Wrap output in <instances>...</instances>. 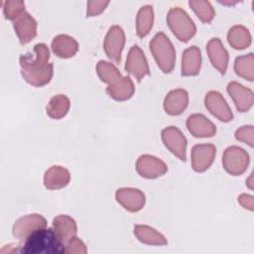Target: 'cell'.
Segmentation results:
<instances>
[{
	"label": "cell",
	"instance_id": "83f0119b",
	"mask_svg": "<svg viewBox=\"0 0 254 254\" xmlns=\"http://www.w3.org/2000/svg\"><path fill=\"white\" fill-rule=\"evenodd\" d=\"M70 107V101L64 94H57L51 98L47 105V114L53 119L64 117Z\"/></svg>",
	"mask_w": 254,
	"mask_h": 254
},
{
	"label": "cell",
	"instance_id": "ac0fdd59",
	"mask_svg": "<svg viewBox=\"0 0 254 254\" xmlns=\"http://www.w3.org/2000/svg\"><path fill=\"white\" fill-rule=\"evenodd\" d=\"M50 59L49 48L45 44H37L34 47V55L27 54L20 57L21 69L38 68L46 65Z\"/></svg>",
	"mask_w": 254,
	"mask_h": 254
},
{
	"label": "cell",
	"instance_id": "7402d4cb",
	"mask_svg": "<svg viewBox=\"0 0 254 254\" xmlns=\"http://www.w3.org/2000/svg\"><path fill=\"white\" fill-rule=\"evenodd\" d=\"M53 229L59 238L63 241V243L65 244L76 235L77 226L73 218L65 214H61L54 218Z\"/></svg>",
	"mask_w": 254,
	"mask_h": 254
},
{
	"label": "cell",
	"instance_id": "30bf717a",
	"mask_svg": "<svg viewBox=\"0 0 254 254\" xmlns=\"http://www.w3.org/2000/svg\"><path fill=\"white\" fill-rule=\"evenodd\" d=\"M136 170L143 178L156 179L166 174L168 167L165 162L155 156L142 155L136 162Z\"/></svg>",
	"mask_w": 254,
	"mask_h": 254
},
{
	"label": "cell",
	"instance_id": "f546056e",
	"mask_svg": "<svg viewBox=\"0 0 254 254\" xmlns=\"http://www.w3.org/2000/svg\"><path fill=\"white\" fill-rule=\"evenodd\" d=\"M96 72L101 81L108 84H112L122 77L119 69L113 64L105 61H99L97 63Z\"/></svg>",
	"mask_w": 254,
	"mask_h": 254
},
{
	"label": "cell",
	"instance_id": "6da1fadb",
	"mask_svg": "<svg viewBox=\"0 0 254 254\" xmlns=\"http://www.w3.org/2000/svg\"><path fill=\"white\" fill-rule=\"evenodd\" d=\"M24 254H61L64 253V244L53 228H42L33 232L20 247Z\"/></svg>",
	"mask_w": 254,
	"mask_h": 254
},
{
	"label": "cell",
	"instance_id": "2e32d148",
	"mask_svg": "<svg viewBox=\"0 0 254 254\" xmlns=\"http://www.w3.org/2000/svg\"><path fill=\"white\" fill-rule=\"evenodd\" d=\"M206 51L210 63L221 73L224 74L228 66V53L220 39L212 38L206 45Z\"/></svg>",
	"mask_w": 254,
	"mask_h": 254
},
{
	"label": "cell",
	"instance_id": "cb8c5ba5",
	"mask_svg": "<svg viewBox=\"0 0 254 254\" xmlns=\"http://www.w3.org/2000/svg\"><path fill=\"white\" fill-rule=\"evenodd\" d=\"M134 91L135 87L129 76H122L119 80L109 84L106 88L108 95L117 101H124L131 98Z\"/></svg>",
	"mask_w": 254,
	"mask_h": 254
},
{
	"label": "cell",
	"instance_id": "f1b7e54d",
	"mask_svg": "<svg viewBox=\"0 0 254 254\" xmlns=\"http://www.w3.org/2000/svg\"><path fill=\"white\" fill-rule=\"evenodd\" d=\"M235 73L249 81L254 78V56L253 54L243 55L236 58L234 63Z\"/></svg>",
	"mask_w": 254,
	"mask_h": 254
},
{
	"label": "cell",
	"instance_id": "e0dca14e",
	"mask_svg": "<svg viewBox=\"0 0 254 254\" xmlns=\"http://www.w3.org/2000/svg\"><path fill=\"white\" fill-rule=\"evenodd\" d=\"M189 104V93L183 88L170 91L164 99V109L169 115H179L185 111Z\"/></svg>",
	"mask_w": 254,
	"mask_h": 254
},
{
	"label": "cell",
	"instance_id": "5b68a950",
	"mask_svg": "<svg viewBox=\"0 0 254 254\" xmlns=\"http://www.w3.org/2000/svg\"><path fill=\"white\" fill-rule=\"evenodd\" d=\"M161 135L167 149L180 160L186 161L188 142L182 131L175 126H169L162 130Z\"/></svg>",
	"mask_w": 254,
	"mask_h": 254
},
{
	"label": "cell",
	"instance_id": "9a60e30c",
	"mask_svg": "<svg viewBox=\"0 0 254 254\" xmlns=\"http://www.w3.org/2000/svg\"><path fill=\"white\" fill-rule=\"evenodd\" d=\"M13 27L22 45L28 44L37 36V22L28 12L13 21Z\"/></svg>",
	"mask_w": 254,
	"mask_h": 254
},
{
	"label": "cell",
	"instance_id": "603a6c76",
	"mask_svg": "<svg viewBox=\"0 0 254 254\" xmlns=\"http://www.w3.org/2000/svg\"><path fill=\"white\" fill-rule=\"evenodd\" d=\"M70 181L69 172L61 166H53L44 176V185L48 190H59L64 188Z\"/></svg>",
	"mask_w": 254,
	"mask_h": 254
},
{
	"label": "cell",
	"instance_id": "d6986e66",
	"mask_svg": "<svg viewBox=\"0 0 254 254\" xmlns=\"http://www.w3.org/2000/svg\"><path fill=\"white\" fill-rule=\"evenodd\" d=\"M21 74L29 84L36 87H41L51 81L54 74V65L53 64L49 63L46 65L38 68L21 69Z\"/></svg>",
	"mask_w": 254,
	"mask_h": 254
},
{
	"label": "cell",
	"instance_id": "d590c367",
	"mask_svg": "<svg viewBox=\"0 0 254 254\" xmlns=\"http://www.w3.org/2000/svg\"><path fill=\"white\" fill-rule=\"evenodd\" d=\"M239 203L246 209L252 211L254 209V197L251 194L242 193L238 196Z\"/></svg>",
	"mask_w": 254,
	"mask_h": 254
},
{
	"label": "cell",
	"instance_id": "3957f363",
	"mask_svg": "<svg viewBox=\"0 0 254 254\" xmlns=\"http://www.w3.org/2000/svg\"><path fill=\"white\" fill-rule=\"evenodd\" d=\"M167 23L173 34L181 42L187 43L196 32V27L189 14L180 7L171 8L167 15Z\"/></svg>",
	"mask_w": 254,
	"mask_h": 254
},
{
	"label": "cell",
	"instance_id": "1f68e13d",
	"mask_svg": "<svg viewBox=\"0 0 254 254\" xmlns=\"http://www.w3.org/2000/svg\"><path fill=\"white\" fill-rule=\"evenodd\" d=\"M25 11V3L23 1H5L3 6V13L6 19L15 21Z\"/></svg>",
	"mask_w": 254,
	"mask_h": 254
},
{
	"label": "cell",
	"instance_id": "8fae6325",
	"mask_svg": "<svg viewBox=\"0 0 254 254\" xmlns=\"http://www.w3.org/2000/svg\"><path fill=\"white\" fill-rule=\"evenodd\" d=\"M216 148L212 144H197L191 149L192 170L201 173L206 171L214 161Z\"/></svg>",
	"mask_w": 254,
	"mask_h": 254
},
{
	"label": "cell",
	"instance_id": "7a4b0ae2",
	"mask_svg": "<svg viewBox=\"0 0 254 254\" xmlns=\"http://www.w3.org/2000/svg\"><path fill=\"white\" fill-rule=\"evenodd\" d=\"M150 51L165 73L171 72L176 64V51L170 39L163 32L157 33L150 42Z\"/></svg>",
	"mask_w": 254,
	"mask_h": 254
},
{
	"label": "cell",
	"instance_id": "4316f807",
	"mask_svg": "<svg viewBox=\"0 0 254 254\" xmlns=\"http://www.w3.org/2000/svg\"><path fill=\"white\" fill-rule=\"evenodd\" d=\"M154 23V11L152 6L145 5L140 8L136 18V32L138 37L144 38L151 31Z\"/></svg>",
	"mask_w": 254,
	"mask_h": 254
},
{
	"label": "cell",
	"instance_id": "277c9868",
	"mask_svg": "<svg viewBox=\"0 0 254 254\" xmlns=\"http://www.w3.org/2000/svg\"><path fill=\"white\" fill-rule=\"evenodd\" d=\"M250 162L248 153L237 146H230L225 149L222 157V165L225 171L232 176L242 175Z\"/></svg>",
	"mask_w": 254,
	"mask_h": 254
},
{
	"label": "cell",
	"instance_id": "9c48e42d",
	"mask_svg": "<svg viewBox=\"0 0 254 254\" xmlns=\"http://www.w3.org/2000/svg\"><path fill=\"white\" fill-rule=\"evenodd\" d=\"M204 104L206 109L218 120L229 122L233 119V113L228 103L218 91L211 90L207 92L204 98Z\"/></svg>",
	"mask_w": 254,
	"mask_h": 254
},
{
	"label": "cell",
	"instance_id": "ba28073f",
	"mask_svg": "<svg viewBox=\"0 0 254 254\" xmlns=\"http://www.w3.org/2000/svg\"><path fill=\"white\" fill-rule=\"evenodd\" d=\"M125 69L130 74H132L138 81H140L144 76L150 73L149 65L146 60V57L141 50L140 47L137 45L133 46L128 53Z\"/></svg>",
	"mask_w": 254,
	"mask_h": 254
},
{
	"label": "cell",
	"instance_id": "8d00e7d4",
	"mask_svg": "<svg viewBox=\"0 0 254 254\" xmlns=\"http://www.w3.org/2000/svg\"><path fill=\"white\" fill-rule=\"evenodd\" d=\"M252 179H253V177H252V174L250 175V177L248 178V180L246 181V184H247V186H248V188L250 189V190H252L253 189V183H252Z\"/></svg>",
	"mask_w": 254,
	"mask_h": 254
},
{
	"label": "cell",
	"instance_id": "836d02e7",
	"mask_svg": "<svg viewBox=\"0 0 254 254\" xmlns=\"http://www.w3.org/2000/svg\"><path fill=\"white\" fill-rule=\"evenodd\" d=\"M253 135H254V128L252 125L241 126L235 132L236 140L244 142L248 144L250 147H253Z\"/></svg>",
	"mask_w": 254,
	"mask_h": 254
},
{
	"label": "cell",
	"instance_id": "52a82bcc",
	"mask_svg": "<svg viewBox=\"0 0 254 254\" xmlns=\"http://www.w3.org/2000/svg\"><path fill=\"white\" fill-rule=\"evenodd\" d=\"M124 45L125 34L123 29L117 25L110 27L103 42V49L108 59L115 63H120Z\"/></svg>",
	"mask_w": 254,
	"mask_h": 254
},
{
	"label": "cell",
	"instance_id": "484cf974",
	"mask_svg": "<svg viewBox=\"0 0 254 254\" xmlns=\"http://www.w3.org/2000/svg\"><path fill=\"white\" fill-rule=\"evenodd\" d=\"M229 45L235 50H243L250 46L251 35L247 28L242 25H235L229 29L227 34Z\"/></svg>",
	"mask_w": 254,
	"mask_h": 254
},
{
	"label": "cell",
	"instance_id": "d4e9b609",
	"mask_svg": "<svg viewBox=\"0 0 254 254\" xmlns=\"http://www.w3.org/2000/svg\"><path fill=\"white\" fill-rule=\"evenodd\" d=\"M134 234L139 241L149 245H166L168 243L166 237L149 225L138 224L134 226Z\"/></svg>",
	"mask_w": 254,
	"mask_h": 254
},
{
	"label": "cell",
	"instance_id": "4fadbf2b",
	"mask_svg": "<svg viewBox=\"0 0 254 254\" xmlns=\"http://www.w3.org/2000/svg\"><path fill=\"white\" fill-rule=\"evenodd\" d=\"M227 92L233 99L239 112H247L252 107L254 94L250 88L245 87L236 81H231L227 85Z\"/></svg>",
	"mask_w": 254,
	"mask_h": 254
},
{
	"label": "cell",
	"instance_id": "ffe728a7",
	"mask_svg": "<svg viewBox=\"0 0 254 254\" xmlns=\"http://www.w3.org/2000/svg\"><path fill=\"white\" fill-rule=\"evenodd\" d=\"M201 66V54L200 50L191 46L186 49L182 57V75L193 76L198 74Z\"/></svg>",
	"mask_w": 254,
	"mask_h": 254
},
{
	"label": "cell",
	"instance_id": "8992f818",
	"mask_svg": "<svg viewBox=\"0 0 254 254\" xmlns=\"http://www.w3.org/2000/svg\"><path fill=\"white\" fill-rule=\"evenodd\" d=\"M47 227L44 216L34 213L20 217L13 225V235L20 241H25L33 232Z\"/></svg>",
	"mask_w": 254,
	"mask_h": 254
},
{
	"label": "cell",
	"instance_id": "d6a6232c",
	"mask_svg": "<svg viewBox=\"0 0 254 254\" xmlns=\"http://www.w3.org/2000/svg\"><path fill=\"white\" fill-rule=\"evenodd\" d=\"M64 253L67 254H85L87 248L84 242L78 237L74 236L64 244Z\"/></svg>",
	"mask_w": 254,
	"mask_h": 254
},
{
	"label": "cell",
	"instance_id": "e575fe53",
	"mask_svg": "<svg viewBox=\"0 0 254 254\" xmlns=\"http://www.w3.org/2000/svg\"><path fill=\"white\" fill-rule=\"evenodd\" d=\"M108 4H109V1H88L86 16L92 17L100 14L101 12L104 11V9Z\"/></svg>",
	"mask_w": 254,
	"mask_h": 254
},
{
	"label": "cell",
	"instance_id": "5bb4252c",
	"mask_svg": "<svg viewBox=\"0 0 254 254\" xmlns=\"http://www.w3.org/2000/svg\"><path fill=\"white\" fill-rule=\"evenodd\" d=\"M189 132L197 138L212 137L216 133V126L202 114H191L187 119Z\"/></svg>",
	"mask_w": 254,
	"mask_h": 254
},
{
	"label": "cell",
	"instance_id": "44dd1931",
	"mask_svg": "<svg viewBox=\"0 0 254 254\" xmlns=\"http://www.w3.org/2000/svg\"><path fill=\"white\" fill-rule=\"evenodd\" d=\"M53 53L62 59L73 57L78 51V44L72 37L68 35H58L52 42Z\"/></svg>",
	"mask_w": 254,
	"mask_h": 254
},
{
	"label": "cell",
	"instance_id": "4dcf8cb0",
	"mask_svg": "<svg viewBox=\"0 0 254 254\" xmlns=\"http://www.w3.org/2000/svg\"><path fill=\"white\" fill-rule=\"evenodd\" d=\"M189 5L203 23H210L215 16V11L208 1H190Z\"/></svg>",
	"mask_w": 254,
	"mask_h": 254
},
{
	"label": "cell",
	"instance_id": "7c38bea8",
	"mask_svg": "<svg viewBox=\"0 0 254 254\" xmlns=\"http://www.w3.org/2000/svg\"><path fill=\"white\" fill-rule=\"evenodd\" d=\"M116 200L128 211L137 212L141 210L146 201L145 194L138 189L122 188L115 192Z\"/></svg>",
	"mask_w": 254,
	"mask_h": 254
}]
</instances>
